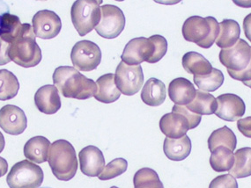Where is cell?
Here are the masks:
<instances>
[{"label":"cell","instance_id":"1","mask_svg":"<svg viewBox=\"0 0 251 188\" xmlns=\"http://www.w3.org/2000/svg\"><path fill=\"white\" fill-rule=\"evenodd\" d=\"M53 82L65 98L84 100L95 96L97 92L96 82L71 66L56 68L53 74Z\"/></svg>","mask_w":251,"mask_h":188},{"label":"cell","instance_id":"2","mask_svg":"<svg viewBox=\"0 0 251 188\" xmlns=\"http://www.w3.org/2000/svg\"><path fill=\"white\" fill-rule=\"evenodd\" d=\"M35 32L30 24H22V28L9 45L10 61L24 67H35L42 61V50L35 41Z\"/></svg>","mask_w":251,"mask_h":188},{"label":"cell","instance_id":"3","mask_svg":"<svg viewBox=\"0 0 251 188\" xmlns=\"http://www.w3.org/2000/svg\"><path fill=\"white\" fill-rule=\"evenodd\" d=\"M52 173L57 180L69 181L74 179L78 170L76 151L66 140H57L50 145L48 158Z\"/></svg>","mask_w":251,"mask_h":188},{"label":"cell","instance_id":"4","mask_svg":"<svg viewBox=\"0 0 251 188\" xmlns=\"http://www.w3.org/2000/svg\"><path fill=\"white\" fill-rule=\"evenodd\" d=\"M182 36L187 42L203 48L212 47L220 33V24L215 18L191 16L183 23Z\"/></svg>","mask_w":251,"mask_h":188},{"label":"cell","instance_id":"5","mask_svg":"<svg viewBox=\"0 0 251 188\" xmlns=\"http://www.w3.org/2000/svg\"><path fill=\"white\" fill-rule=\"evenodd\" d=\"M102 1H75L71 17L75 29L80 36H85L96 28L100 21V4Z\"/></svg>","mask_w":251,"mask_h":188},{"label":"cell","instance_id":"6","mask_svg":"<svg viewBox=\"0 0 251 188\" xmlns=\"http://www.w3.org/2000/svg\"><path fill=\"white\" fill-rule=\"evenodd\" d=\"M42 168L29 160L15 164L6 178L10 188H39L44 182Z\"/></svg>","mask_w":251,"mask_h":188},{"label":"cell","instance_id":"7","mask_svg":"<svg viewBox=\"0 0 251 188\" xmlns=\"http://www.w3.org/2000/svg\"><path fill=\"white\" fill-rule=\"evenodd\" d=\"M71 59L75 69L88 72L100 65L101 51L96 43L87 40L80 41L73 47Z\"/></svg>","mask_w":251,"mask_h":188},{"label":"cell","instance_id":"8","mask_svg":"<svg viewBox=\"0 0 251 188\" xmlns=\"http://www.w3.org/2000/svg\"><path fill=\"white\" fill-rule=\"evenodd\" d=\"M100 21L96 27L97 34L106 39H115L126 26V17L121 9L113 4L100 6Z\"/></svg>","mask_w":251,"mask_h":188},{"label":"cell","instance_id":"9","mask_svg":"<svg viewBox=\"0 0 251 188\" xmlns=\"http://www.w3.org/2000/svg\"><path fill=\"white\" fill-rule=\"evenodd\" d=\"M115 82L121 94L132 96L139 93L144 84V73L141 65L130 66L120 62L115 74Z\"/></svg>","mask_w":251,"mask_h":188},{"label":"cell","instance_id":"10","mask_svg":"<svg viewBox=\"0 0 251 188\" xmlns=\"http://www.w3.org/2000/svg\"><path fill=\"white\" fill-rule=\"evenodd\" d=\"M219 57L227 71L239 72L244 70L251 63V47L247 42L239 39L233 47L221 50Z\"/></svg>","mask_w":251,"mask_h":188},{"label":"cell","instance_id":"11","mask_svg":"<svg viewBox=\"0 0 251 188\" xmlns=\"http://www.w3.org/2000/svg\"><path fill=\"white\" fill-rule=\"evenodd\" d=\"M154 45L149 38L139 37L130 40L126 44L122 54V62L130 66L140 65L143 62H148L153 55Z\"/></svg>","mask_w":251,"mask_h":188},{"label":"cell","instance_id":"12","mask_svg":"<svg viewBox=\"0 0 251 188\" xmlns=\"http://www.w3.org/2000/svg\"><path fill=\"white\" fill-rule=\"evenodd\" d=\"M32 23L35 36L46 40L55 38L62 28L60 18L50 10H42L35 13Z\"/></svg>","mask_w":251,"mask_h":188},{"label":"cell","instance_id":"13","mask_svg":"<svg viewBox=\"0 0 251 188\" xmlns=\"http://www.w3.org/2000/svg\"><path fill=\"white\" fill-rule=\"evenodd\" d=\"M26 125V115L17 106L6 105L0 109V128L4 132L18 136L25 131Z\"/></svg>","mask_w":251,"mask_h":188},{"label":"cell","instance_id":"14","mask_svg":"<svg viewBox=\"0 0 251 188\" xmlns=\"http://www.w3.org/2000/svg\"><path fill=\"white\" fill-rule=\"evenodd\" d=\"M218 102L215 115L221 120L235 121L242 118L246 110L243 98L233 94H221L216 98Z\"/></svg>","mask_w":251,"mask_h":188},{"label":"cell","instance_id":"15","mask_svg":"<svg viewBox=\"0 0 251 188\" xmlns=\"http://www.w3.org/2000/svg\"><path fill=\"white\" fill-rule=\"evenodd\" d=\"M80 170L88 177H99L105 168V158L101 150L96 146L89 145L78 154Z\"/></svg>","mask_w":251,"mask_h":188},{"label":"cell","instance_id":"16","mask_svg":"<svg viewBox=\"0 0 251 188\" xmlns=\"http://www.w3.org/2000/svg\"><path fill=\"white\" fill-rule=\"evenodd\" d=\"M160 128L168 138L179 139L186 136L190 130V123L181 114L169 113L161 117Z\"/></svg>","mask_w":251,"mask_h":188},{"label":"cell","instance_id":"17","mask_svg":"<svg viewBox=\"0 0 251 188\" xmlns=\"http://www.w3.org/2000/svg\"><path fill=\"white\" fill-rule=\"evenodd\" d=\"M35 106L45 115H54L61 108V99L58 90L55 86H42L35 93Z\"/></svg>","mask_w":251,"mask_h":188},{"label":"cell","instance_id":"18","mask_svg":"<svg viewBox=\"0 0 251 188\" xmlns=\"http://www.w3.org/2000/svg\"><path fill=\"white\" fill-rule=\"evenodd\" d=\"M196 89L193 84L184 77H178L170 82L169 96L178 106H188L195 98Z\"/></svg>","mask_w":251,"mask_h":188},{"label":"cell","instance_id":"19","mask_svg":"<svg viewBox=\"0 0 251 188\" xmlns=\"http://www.w3.org/2000/svg\"><path fill=\"white\" fill-rule=\"evenodd\" d=\"M97 92L95 94L96 100L100 102L109 104L117 101L121 96V92L115 82V75L112 73H108L102 75L96 81Z\"/></svg>","mask_w":251,"mask_h":188},{"label":"cell","instance_id":"20","mask_svg":"<svg viewBox=\"0 0 251 188\" xmlns=\"http://www.w3.org/2000/svg\"><path fill=\"white\" fill-rule=\"evenodd\" d=\"M50 141L46 137H32L24 146V155L31 162L42 164L48 160Z\"/></svg>","mask_w":251,"mask_h":188},{"label":"cell","instance_id":"21","mask_svg":"<svg viewBox=\"0 0 251 188\" xmlns=\"http://www.w3.org/2000/svg\"><path fill=\"white\" fill-rule=\"evenodd\" d=\"M167 90L164 83L157 78H149L143 86L141 99L149 107H159L166 99Z\"/></svg>","mask_w":251,"mask_h":188},{"label":"cell","instance_id":"22","mask_svg":"<svg viewBox=\"0 0 251 188\" xmlns=\"http://www.w3.org/2000/svg\"><path fill=\"white\" fill-rule=\"evenodd\" d=\"M163 150L167 158L173 161H182L188 158L191 151V141L190 137L184 136L179 139H171L166 137Z\"/></svg>","mask_w":251,"mask_h":188},{"label":"cell","instance_id":"23","mask_svg":"<svg viewBox=\"0 0 251 188\" xmlns=\"http://www.w3.org/2000/svg\"><path fill=\"white\" fill-rule=\"evenodd\" d=\"M182 64L187 72L194 76H205L213 69L211 63L198 52L186 53L182 56Z\"/></svg>","mask_w":251,"mask_h":188},{"label":"cell","instance_id":"24","mask_svg":"<svg viewBox=\"0 0 251 188\" xmlns=\"http://www.w3.org/2000/svg\"><path fill=\"white\" fill-rule=\"evenodd\" d=\"M241 28L234 20H224L220 23V33L216 39L217 46L222 49L233 47L238 42Z\"/></svg>","mask_w":251,"mask_h":188},{"label":"cell","instance_id":"25","mask_svg":"<svg viewBox=\"0 0 251 188\" xmlns=\"http://www.w3.org/2000/svg\"><path fill=\"white\" fill-rule=\"evenodd\" d=\"M187 108L200 116H211L215 114L218 108V102L214 96L206 92L196 91L195 98L190 103Z\"/></svg>","mask_w":251,"mask_h":188},{"label":"cell","instance_id":"26","mask_svg":"<svg viewBox=\"0 0 251 188\" xmlns=\"http://www.w3.org/2000/svg\"><path fill=\"white\" fill-rule=\"evenodd\" d=\"M237 144V139L234 133L227 126L214 130L208 139V148L211 152L218 147H226L234 151Z\"/></svg>","mask_w":251,"mask_h":188},{"label":"cell","instance_id":"27","mask_svg":"<svg viewBox=\"0 0 251 188\" xmlns=\"http://www.w3.org/2000/svg\"><path fill=\"white\" fill-rule=\"evenodd\" d=\"M229 174L235 179L251 176V148L245 147L235 151L234 166L230 170Z\"/></svg>","mask_w":251,"mask_h":188},{"label":"cell","instance_id":"28","mask_svg":"<svg viewBox=\"0 0 251 188\" xmlns=\"http://www.w3.org/2000/svg\"><path fill=\"white\" fill-rule=\"evenodd\" d=\"M234 155L229 149L221 146L213 150L210 158V164L217 172L229 171L234 166Z\"/></svg>","mask_w":251,"mask_h":188},{"label":"cell","instance_id":"29","mask_svg":"<svg viewBox=\"0 0 251 188\" xmlns=\"http://www.w3.org/2000/svg\"><path fill=\"white\" fill-rule=\"evenodd\" d=\"M20 89L18 78L7 70H0V100H9L14 98Z\"/></svg>","mask_w":251,"mask_h":188},{"label":"cell","instance_id":"30","mask_svg":"<svg viewBox=\"0 0 251 188\" xmlns=\"http://www.w3.org/2000/svg\"><path fill=\"white\" fill-rule=\"evenodd\" d=\"M196 86L203 92H214L224 83V75L218 69H212V72L205 76H194Z\"/></svg>","mask_w":251,"mask_h":188},{"label":"cell","instance_id":"31","mask_svg":"<svg viewBox=\"0 0 251 188\" xmlns=\"http://www.w3.org/2000/svg\"><path fill=\"white\" fill-rule=\"evenodd\" d=\"M134 188H164L159 176L151 168H142L135 173Z\"/></svg>","mask_w":251,"mask_h":188},{"label":"cell","instance_id":"32","mask_svg":"<svg viewBox=\"0 0 251 188\" xmlns=\"http://www.w3.org/2000/svg\"><path fill=\"white\" fill-rule=\"evenodd\" d=\"M127 168L128 162L125 158H116L111 162L108 163L98 178L100 180H112L125 173Z\"/></svg>","mask_w":251,"mask_h":188},{"label":"cell","instance_id":"33","mask_svg":"<svg viewBox=\"0 0 251 188\" xmlns=\"http://www.w3.org/2000/svg\"><path fill=\"white\" fill-rule=\"evenodd\" d=\"M149 39L154 45L153 55L149 61V64H155L161 60L168 51V42L165 37L160 34H154Z\"/></svg>","mask_w":251,"mask_h":188},{"label":"cell","instance_id":"34","mask_svg":"<svg viewBox=\"0 0 251 188\" xmlns=\"http://www.w3.org/2000/svg\"><path fill=\"white\" fill-rule=\"evenodd\" d=\"M172 113H176V114H181L183 116H185L189 123H190V129L197 128L201 122L202 117L200 115H197L195 113H192L186 107L183 106H178L175 105L172 108Z\"/></svg>","mask_w":251,"mask_h":188},{"label":"cell","instance_id":"35","mask_svg":"<svg viewBox=\"0 0 251 188\" xmlns=\"http://www.w3.org/2000/svg\"><path fill=\"white\" fill-rule=\"evenodd\" d=\"M209 188H238L236 179L230 174L218 176L210 183Z\"/></svg>","mask_w":251,"mask_h":188},{"label":"cell","instance_id":"36","mask_svg":"<svg viewBox=\"0 0 251 188\" xmlns=\"http://www.w3.org/2000/svg\"><path fill=\"white\" fill-rule=\"evenodd\" d=\"M229 74L230 77H232L234 80L238 81L245 82L251 81V61L247 68L244 70L239 71V72H234V71H227Z\"/></svg>","mask_w":251,"mask_h":188},{"label":"cell","instance_id":"37","mask_svg":"<svg viewBox=\"0 0 251 188\" xmlns=\"http://www.w3.org/2000/svg\"><path fill=\"white\" fill-rule=\"evenodd\" d=\"M237 128L244 137L251 138V116L238 120Z\"/></svg>","mask_w":251,"mask_h":188},{"label":"cell","instance_id":"38","mask_svg":"<svg viewBox=\"0 0 251 188\" xmlns=\"http://www.w3.org/2000/svg\"><path fill=\"white\" fill-rule=\"evenodd\" d=\"M243 31L245 36L251 43V13L248 14L243 20Z\"/></svg>","mask_w":251,"mask_h":188},{"label":"cell","instance_id":"39","mask_svg":"<svg viewBox=\"0 0 251 188\" xmlns=\"http://www.w3.org/2000/svg\"><path fill=\"white\" fill-rule=\"evenodd\" d=\"M8 170V164L4 158L0 157V178L6 174Z\"/></svg>","mask_w":251,"mask_h":188},{"label":"cell","instance_id":"40","mask_svg":"<svg viewBox=\"0 0 251 188\" xmlns=\"http://www.w3.org/2000/svg\"><path fill=\"white\" fill-rule=\"evenodd\" d=\"M235 4H237L243 8H250L251 7V1H234Z\"/></svg>","mask_w":251,"mask_h":188},{"label":"cell","instance_id":"41","mask_svg":"<svg viewBox=\"0 0 251 188\" xmlns=\"http://www.w3.org/2000/svg\"><path fill=\"white\" fill-rule=\"evenodd\" d=\"M4 144H5V142H4V136L2 133L0 132V153L4 150Z\"/></svg>","mask_w":251,"mask_h":188},{"label":"cell","instance_id":"42","mask_svg":"<svg viewBox=\"0 0 251 188\" xmlns=\"http://www.w3.org/2000/svg\"><path fill=\"white\" fill-rule=\"evenodd\" d=\"M243 84H244L245 86H248V87H250V88H251V81L243 82Z\"/></svg>","mask_w":251,"mask_h":188},{"label":"cell","instance_id":"43","mask_svg":"<svg viewBox=\"0 0 251 188\" xmlns=\"http://www.w3.org/2000/svg\"><path fill=\"white\" fill-rule=\"evenodd\" d=\"M117 188V187H112V188Z\"/></svg>","mask_w":251,"mask_h":188},{"label":"cell","instance_id":"44","mask_svg":"<svg viewBox=\"0 0 251 188\" xmlns=\"http://www.w3.org/2000/svg\"><path fill=\"white\" fill-rule=\"evenodd\" d=\"M0 22H1V15H0Z\"/></svg>","mask_w":251,"mask_h":188},{"label":"cell","instance_id":"45","mask_svg":"<svg viewBox=\"0 0 251 188\" xmlns=\"http://www.w3.org/2000/svg\"></svg>","mask_w":251,"mask_h":188}]
</instances>
